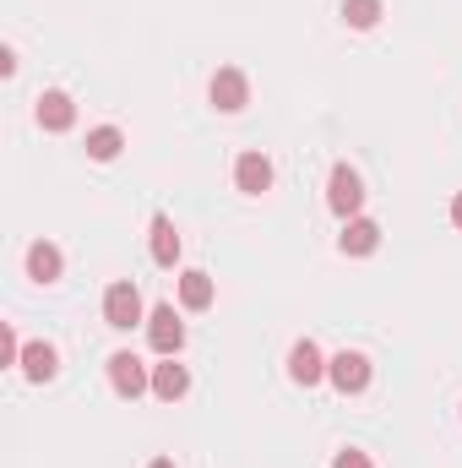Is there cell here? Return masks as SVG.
Instances as JSON below:
<instances>
[{"mask_svg": "<svg viewBox=\"0 0 462 468\" xmlns=\"http://www.w3.org/2000/svg\"><path fill=\"white\" fill-rule=\"evenodd\" d=\"M55 365H60V359H55V349H49V344H33V349L22 354L27 381H49V376H55Z\"/></svg>", "mask_w": 462, "mask_h": 468, "instance_id": "16", "label": "cell"}, {"mask_svg": "<svg viewBox=\"0 0 462 468\" xmlns=\"http://www.w3.org/2000/svg\"><path fill=\"white\" fill-rule=\"evenodd\" d=\"M38 120H44V131H71L77 104H71L66 93H44V99H38Z\"/></svg>", "mask_w": 462, "mask_h": 468, "instance_id": "9", "label": "cell"}, {"mask_svg": "<svg viewBox=\"0 0 462 468\" xmlns=\"http://www.w3.org/2000/svg\"><path fill=\"white\" fill-rule=\"evenodd\" d=\"M180 300H185L191 311H207V305H213V278H207V272H185V278H180Z\"/></svg>", "mask_w": 462, "mask_h": 468, "instance_id": "14", "label": "cell"}, {"mask_svg": "<svg viewBox=\"0 0 462 468\" xmlns=\"http://www.w3.org/2000/svg\"><path fill=\"white\" fill-rule=\"evenodd\" d=\"M332 468H370V458H364V452H338V463Z\"/></svg>", "mask_w": 462, "mask_h": 468, "instance_id": "19", "label": "cell"}, {"mask_svg": "<svg viewBox=\"0 0 462 468\" xmlns=\"http://www.w3.org/2000/svg\"><path fill=\"white\" fill-rule=\"evenodd\" d=\"M152 468H174V463H169V458H158V463H152Z\"/></svg>", "mask_w": 462, "mask_h": 468, "instance_id": "21", "label": "cell"}, {"mask_svg": "<svg viewBox=\"0 0 462 468\" xmlns=\"http://www.w3.org/2000/svg\"><path fill=\"white\" fill-rule=\"evenodd\" d=\"M343 16H348V27H375L381 0H343Z\"/></svg>", "mask_w": 462, "mask_h": 468, "instance_id": "17", "label": "cell"}, {"mask_svg": "<svg viewBox=\"0 0 462 468\" xmlns=\"http://www.w3.org/2000/svg\"><path fill=\"white\" fill-rule=\"evenodd\" d=\"M120 147H125V136H120L115 125H99V131H88V158H99V164H110Z\"/></svg>", "mask_w": 462, "mask_h": 468, "instance_id": "15", "label": "cell"}, {"mask_svg": "<svg viewBox=\"0 0 462 468\" xmlns=\"http://www.w3.org/2000/svg\"><path fill=\"white\" fill-rule=\"evenodd\" d=\"M0 365H16V338L11 333H0Z\"/></svg>", "mask_w": 462, "mask_h": 468, "instance_id": "18", "label": "cell"}, {"mask_svg": "<svg viewBox=\"0 0 462 468\" xmlns=\"http://www.w3.org/2000/svg\"><path fill=\"white\" fill-rule=\"evenodd\" d=\"M234 180H239V191L261 197V191L272 186V164H267L261 153H245V158H239V169H234Z\"/></svg>", "mask_w": 462, "mask_h": 468, "instance_id": "8", "label": "cell"}, {"mask_svg": "<svg viewBox=\"0 0 462 468\" xmlns=\"http://www.w3.org/2000/svg\"><path fill=\"white\" fill-rule=\"evenodd\" d=\"M327 202H332V213H359V202H364V186H359V175L348 169V164H338L332 169V191H327Z\"/></svg>", "mask_w": 462, "mask_h": 468, "instance_id": "5", "label": "cell"}, {"mask_svg": "<svg viewBox=\"0 0 462 468\" xmlns=\"http://www.w3.org/2000/svg\"><path fill=\"white\" fill-rule=\"evenodd\" d=\"M452 224H457V229H462V197H457V202H452Z\"/></svg>", "mask_w": 462, "mask_h": 468, "instance_id": "20", "label": "cell"}, {"mask_svg": "<svg viewBox=\"0 0 462 468\" xmlns=\"http://www.w3.org/2000/svg\"><path fill=\"white\" fill-rule=\"evenodd\" d=\"M289 376L299 381V387H316L321 376H327V365H321V349L305 338V344H294V354H289Z\"/></svg>", "mask_w": 462, "mask_h": 468, "instance_id": "6", "label": "cell"}, {"mask_svg": "<svg viewBox=\"0 0 462 468\" xmlns=\"http://www.w3.org/2000/svg\"><path fill=\"white\" fill-rule=\"evenodd\" d=\"M327 376L338 381V392H364V387H370V359L353 354V349H343L332 365H327Z\"/></svg>", "mask_w": 462, "mask_h": 468, "instance_id": "3", "label": "cell"}, {"mask_svg": "<svg viewBox=\"0 0 462 468\" xmlns=\"http://www.w3.org/2000/svg\"><path fill=\"white\" fill-rule=\"evenodd\" d=\"M110 381H115L120 398H142L147 392V370L136 354H110Z\"/></svg>", "mask_w": 462, "mask_h": 468, "instance_id": "4", "label": "cell"}, {"mask_svg": "<svg viewBox=\"0 0 462 468\" xmlns=\"http://www.w3.org/2000/svg\"><path fill=\"white\" fill-rule=\"evenodd\" d=\"M185 387H191V376H185V365H174V359H169V365H158V370H152V392H158L163 403H174V398H185Z\"/></svg>", "mask_w": 462, "mask_h": 468, "instance_id": "10", "label": "cell"}, {"mask_svg": "<svg viewBox=\"0 0 462 468\" xmlns=\"http://www.w3.org/2000/svg\"><path fill=\"white\" fill-rule=\"evenodd\" d=\"M375 239H381V229H375L370 218H353V224L343 229V250H348V256H370V250H375Z\"/></svg>", "mask_w": 462, "mask_h": 468, "instance_id": "13", "label": "cell"}, {"mask_svg": "<svg viewBox=\"0 0 462 468\" xmlns=\"http://www.w3.org/2000/svg\"><path fill=\"white\" fill-rule=\"evenodd\" d=\"M174 256H180V234H174V224L158 213V218H152V261H158V267H174Z\"/></svg>", "mask_w": 462, "mask_h": 468, "instance_id": "11", "label": "cell"}, {"mask_svg": "<svg viewBox=\"0 0 462 468\" xmlns=\"http://www.w3.org/2000/svg\"><path fill=\"white\" fill-rule=\"evenodd\" d=\"M104 322H110V327H136V322H142V294H136V283H110V294H104Z\"/></svg>", "mask_w": 462, "mask_h": 468, "instance_id": "1", "label": "cell"}, {"mask_svg": "<svg viewBox=\"0 0 462 468\" xmlns=\"http://www.w3.org/2000/svg\"><path fill=\"white\" fill-rule=\"evenodd\" d=\"M245 99H250V88H245V77H239V71H218V77H213V104H218L224 115L245 110Z\"/></svg>", "mask_w": 462, "mask_h": 468, "instance_id": "7", "label": "cell"}, {"mask_svg": "<svg viewBox=\"0 0 462 468\" xmlns=\"http://www.w3.org/2000/svg\"><path fill=\"white\" fill-rule=\"evenodd\" d=\"M147 338H152V349L158 354H174L180 344H185V327H180L174 305H158V311L147 316Z\"/></svg>", "mask_w": 462, "mask_h": 468, "instance_id": "2", "label": "cell"}, {"mask_svg": "<svg viewBox=\"0 0 462 468\" xmlns=\"http://www.w3.org/2000/svg\"><path fill=\"white\" fill-rule=\"evenodd\" d=\"M27 272H33V278H38V283H55V278H60V250H55V245H44V239H38V245H33V250H27Z\"/></svg>", "mask_w": 462, "mask_h": 468, "instance_id": "12", "label": "cell"}]
</instances>
